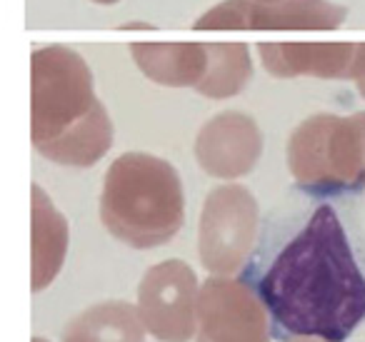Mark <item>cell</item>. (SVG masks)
<instances>
[{
  "mask_svg": "<svg viewBox=\"0 0 365 342\" xmlns=\"http://www.w3.org/2000/svg\"><path fill=\"white\" fill-rule=\"evenodd\" d=\"M258 53L275 78L358 81L365 73V43H263Z\"/></svg>",
  "mask_w": 365,
  "mask_h": 342,
  "instance_id": "cell-10",
  "label": "cell"
},
{
  "mask_svg": "<svg viewBox=\"0 0 365 342\" xmlns=\"http://www.w3.org/2000/svg\"><path fill=\"white\" fill-rule=\"evenodd\" d=\"M263 155V133L250 115L225 110L210 118L195 138V160L215 180H238Z\"/></svg>",
  "mask_w": 365,
  "mask_h": 342,
  "instance_id": "cell-9",
  "label": "cell"
},
{
  "mask_svg": "<svg viewBox=\"0 0 365 342\" xmlns=\"http://www.w3.org/2000/svg\"><path fill=\"white\" fill-rule=\"evenodd\" d=\"M200 282L182 260H163L138 285V312L158 342H190L198 335Z\"/></svg>",
  "mask_w": 365,
  "mask_h": 342,
  "instance_id": "cell-6",
  "label": "cell"
},
{
  "mask_svg": "<svg viewBox=\"0 0 365 342\" xmlns=\"http://www.w3.org/2000/svg\"><path fill=\"white\" fill-rule=\"evenodd\" d=\"M283 342H330L325 337H313V335H288Z\"/></svg>",
  "mask_w": 365,
  "mask_h": 342,
  "instance_id": "cell-15",
  "label": "cell"
},
{
  "mask_svg": "<svg viewBox=\"0 0 365 342\" xmlns=\"http://www.w3.org/2000/svg\"><path fill=\"white\" fill-rule=\"evenodd\" d=\"M31 140L46 160L93 167L113 147V120L93 73L76 51L46 46L31 56Z\"/></svg>",
  "mask_w": 365,
  "mask_h": 342,
  "instance_id": "cell-2",
  "label": "cell"
},
{
  "mask_svg": "<svg viewBox=\"0 0 365 342\" xmlns=\"http://www.w3.org/2000/svg\"><path fill=\"white\" fill-rule=\"evenodd\" d=\"M195 342H273V320L260 292L235 275L203 280Z\"/></svg>",
  "mask_w": 365,
  "mask_h": 342,
  "instance_id": "cell-7",
  "label": "cell"
},
{
  "mask_svg": "<svg viewBox=\"0 0 365 342\" xmlns=\"http://www.w3.org/2000/svg\"><path fill=\"white\" fill-rule=\"evenodd\" d=\"M145 335L138 305L106 300L78 312L63 330V342H145Z\"/></svg>",
  "mask_w": 365,
  "mask_h": 342,
  "instance_id": "cell-13",
  "label": "cell"
},
{
  "mask_svg": "<svg viewBox=\"0 0 365 342\" xmlns=\"http://www.w3.org/2000/svg\"><path fill=\"white\" fill-rule=\"evenodd\" d=\"M270 320L283 337L313 335L343 342L365 320V275L330 205L273 257L258 280Z\"/></svg>",
  "mask_w": 365,
  "mask_h": 342,
  "instance_id": "cell-1",
  "label": "cell"
},
{
  "mask_svg": "<svg viewBox=\"0 0 365 342\" xmlns=\"http://www.w3.org/2000/svg\"><path fill=\"white\" fill-rule=\"evenodd\" d=\"M348 11L330 0H225L195 31H335Z\"/></svg>",
  "mask_w": 365,
  "mask_h": 342,
  "instance_id": "cell-8",
  "label": "cell"
},
{
  "mask_svg": "<svg viewBox=\"0 0 365 342\" xmlns=\"http://www.w3.org/2000/svg\"><path fill=\"white\" fill-rule=\"evenodd\" d=\"M93 3H98V6H115L118 0H93Z\"/></svg>",
  "mask_w": 365,
  "mask_h": 342,
  "instance_id": "cell-17",
  "label": "cell"
},
{
  "mask_svg": "<svg viewBox=\"0 0 365 342\" xmlns=\"http://www.w3.org/2000/svg\"><path fill=\"white\" fill-rule=\"evenodd\" d=\"M98 212L106 230L135 250L168 245L185 222L182 180L163 157L123 152L106 170Z\"/></svg>",
  "mask_w": 365,
  "mask_h": 342,
  "instance_id": "cell-3",
  "label": "cell"
},
{
  "mask_svg": "<svg viewBox=\"0 0 365 342\" xmlns=\"http://www.w3.org/2000/svg\"><path fill=\"white\" fill-rule=\"evenodd\" d=\"M33 342H48V340H43V337H33Z\"/></svg>",
  "mask_w": 365,
  "mask_h": 342,
  "instance_id": "cell-18",
  "label": "cell"
},
{
  "mask_svg": "<svg viewBox=\"0 0 365 342\" xmlns=\"http://www.w3.org/2000/svg\"><path fill=\"white\" fill-rule=\"evenodd\" d=\"M288 170L310 195L365 190V113H318L288 138Z\"/></svg>",
  "mask_w": 365,
  "mask_h": 342,
  "instance_id": "cell-4",
  "label": "cell"
},
{
  "mask_svg": "<svg viewBox=\"0 0 365 342\" xmlns=\"http://www.w3.org/2000/svg\"><path fill=\"white\" fill-rule=\"evenodd\" d=\"M253 81V61L243 43H213L208 46V71L195 90L213 100H225Z\"/></svg>",
  "mask_w": 365,
  "mask_h": 342,
  "instance_id": "cell-14",
  "label": "cell"
},
{
  "mask_svg": "<svg viewBox=\"0 0 365 342\" xmlns=\"http://www.w3.org/2000/svg\"><path fill=\"white\" fill-rule=\"evenodd\" d=\"M33 267L31 287L43 292L61 272L71 245V230L63 212L51 202L41 185H33Z\"/></svg>",
  "mask_w": 365,
  "mask_h": 342,
  "instance_id": "cell-11",
  "label": "cell"
},
{
  "mask_svg": "<svg viewBox=\"0 0 365 342\" xmlns=\"http://www.w3.org/2000/svg\"><path fill=\"white\" fill-rule=\"evenodd\" d=\"M355 86H358V93H360V95L365 98V73H363V76L358 78V81H355Z\"/></svg>",
  "mask_w": 365,
  "mask_h": 342,
  "instance_id": "cell-16",
  "label": "cell"
},
{
  "mask_svg": "<svg viewBox=\"0 0 365 342\" xmlns=\"http://www.w3.org/2000/svg\"><path fill=\"white\" fill-rule=\"evenodd\" d=\"M258 200L245 185L208 192L198 225V255L208 275H238L258 240Z\"/></svg>",
  "mask_w": 365,
  "mask_h": 342,
  "instance_id": "cell-5",
  "label": "cell"
},
{
  "mask_svg": "<svg viewBox=\"0 0 365 342\" xmlns=\"http://www.w3.org/2000/svg\"><path fill=\"white\" fill-rule=\"evenodd\" d=\"M130 56L148 81L165 88H195L208 71V46L200 43H138Z\"/></svg>",
  "mask_w": 365,
  "mask_h": 342,
  "instance_id": "cell-12",
  "label": "cell"
}]
</instances>
